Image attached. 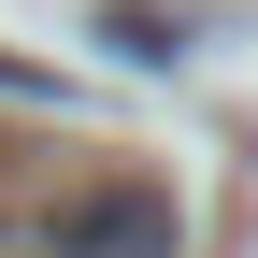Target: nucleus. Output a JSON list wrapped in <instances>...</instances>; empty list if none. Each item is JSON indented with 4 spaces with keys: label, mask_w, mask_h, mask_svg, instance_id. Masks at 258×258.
I'll return each mask as SVG.
<instances>
[{
    "label": "nucleus",
    "mask_w": 258,
    "mask_h": 258,
    "mask_svg": "<svg viewBox=\"0 0 258 258\" xmlns=\"http://www.w3.org/2000/svg\"><path fill=\"white\" fill-rule=\"evenodd\" d=\"M29 244H43V258H172L186 215H172V186H144V172H86V186L43 201Z\"/></svg>",
    "instance_id": "obj_1"
},
{
    "label": "nucleus",
    "mask_w": 258,
    "mask_h": 258,
    "mask_svg": "<svg viewBox=\"0 0 258 258\" xmlns=\"http://www.w3.org/2000/svg\"><path fill=\"white\" fill-rule=\"evenodd\" d=\"M101 43L144 57V72H172V57H186V15H158V0H101Z\"/></svg>",
    "instance_id": "obj_2"
},
{
    "label": "nucleus",
    "mask_w": 258,
    "mask_h": 258,
    "mask_svg": "<svg viewBox=\"0 0 258 258\" xmlns=\"http://www.w3.org/2000/svg\"><path fill=\"white\" fill-rule=\"evenodd\" d=\"M0 86H15V101H29V86H43V72H29V57H0Z\"/></svg>",
    "instance_id": "obj_3"
}]
</instances>
